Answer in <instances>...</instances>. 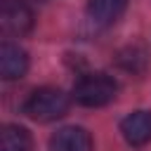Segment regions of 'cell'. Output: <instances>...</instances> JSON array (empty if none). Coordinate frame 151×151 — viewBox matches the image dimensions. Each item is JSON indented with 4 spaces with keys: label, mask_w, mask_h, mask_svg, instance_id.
<instances>
[{
    "label": "cell",
    "mask_w": 151,
    "mask_h": 151,
    "mask_svg": "<svg viewBox=\"0 0 151 151\" xmlns=\"http://www.w3.org/2000/svg\"><path fill=\"white\" fill-rule=\"evenodd\" d=\"M50 151H92V137L85 127H61L50 137Z\"/></svg>",
    "instance_id": "cell-4"
},
{
    "label": "cell",
    "mask_w": 151,
    "mask_h": 151,
    "mask_svg": "<svg viewBox=\"0 0 151 151\" xmlns=\"http://www.w3.org/2000/svg\"><path fill=\"white\" fill-rule=\"evenodd\" d=\"M26 71H28V54L14 42H2L0 45V76L5 80H19Z\"/></svg>",
    "instance_id": "cell-6"
},
{
    "label": "cell",
    "mask_w": 151,
    "mask_h": 151,
    "mask_svg": "<svg viewBox=\"0 0 151 151\" xmlns=\"http://www.w3.org/2000/svg\"><path fill=\"white\" fill-rule=\"evenodd\" d=\"M0 26L5 33L24 35L33 28V12L24 0H5L0 7Z\"/></svg>",
    "instance_id": "cell-3"
},
{
    "label": "cell",
    "mask_w": 151,
    "mask_h": 151,
    "mask_svg": "<svg viewBox=\"0 0 151 151\" xmlns=\"http://www.w3.org/2000/svg\"><path fill=\"white\" fill-rule=\"evenodd\" d=\"M68 111V97L57 87H38L24 101V113L33 120L50 123Z\"/></svg>",
    "instance_id": "cell-2"
},
{
    "label": "cell",
    "mask_w": 151,
    "mask_h": 151,
    "mask_svg": "<svg viewBox=\"0 0 151 151\" xmlns=\"http://www.w3.org/2000/svg\"><path fill=\"white\" fill-rule=\"evenodd\" d=\"M118 92V83L113 80V76L109 73H85L83 78H78V83L73 85V99L80 106H106L109 101L116 99Z\"/></svg>",
    "instance_id": "cell-1"
},
{
    "label": "cell",
    "mask_w": 151,
    "mask_h": 151,
    "mask_svg": "<svg viewBox=\"0 0 151 151\" xmlns=\"http://www.w3.org/2000/svg\"><path fill=\"white\" fill-rule=\"evenodd\" d=\"M33 137L21 125H5L0 132V151H31Z\"/></svg>",
    "instance_id": "cell-8"
},
{
    "label": "cell",
    "mask_w": 151,
    "mask_h": 151,
    "mask_svg": "<svg viewBox=\"0 0 151 151\" xmlns=\"http://www.w3.org/2000/svg\"><path fill=\"white\" fill-rule=\"evenodd\" d=\"M120 132L127 144L132 146H144L151 142V111H132L130 116L123 118Z\"/></svg>",
    "instance_id": "cell-5"
},
{
    "label": "cell",
    "mask_w": 151,
    "mask_h": 151,
    "mask_svg": "<svg viewBox=\"0 0 151 151\" xmlns=\"http://www.w3.org/2000/svg\"><path fill=\"white\" fill-rule=\"evenodd\" d=\"M127 0H87V14L97 26H111L125 12Z\"/></svg>",
    "instance_id": "cell-7"
},
{
    "label": "cell",
    "mask_w": 151,
    "mask_h": 151,
    "mask_svg": "<svg viewBox=\"0 0 151 151\" xmlns=\"http://www.w3.org/2000/svg\"><path fill=\"white\" fill-rule=\"evenodd\" d=\"M33 2H47V0H33Z\"/></svg>",
    "instance_id": "cell-9"
}]
</instances>
